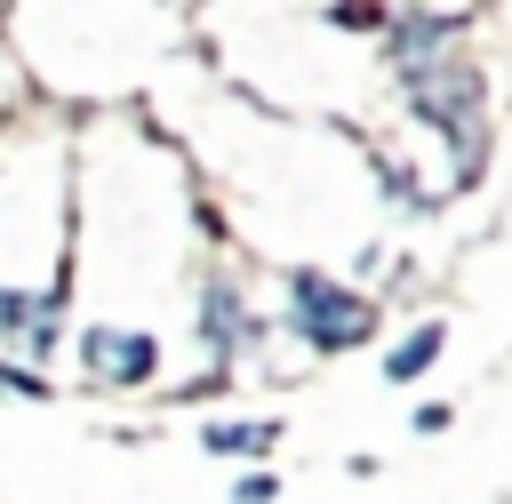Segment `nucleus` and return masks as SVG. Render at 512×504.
Listing matches in <instances>:
<instances>
[{
	"label": "nucleus",
	"instance_id": "1",
	"mask_svg": "<svg viewBox=\"0 0 512 504\" xmlns=\"http://www.w3.org/2000/svg\"><path fill=\"white\" fill-rule=\"evenodd\" d=\"M288 304H296V328H304V344L312 352H352V344H368V304L352 296V288H336L328 272H288Z\"/></svg>",
	"mask_w": 512,
	"mask_h": 504
},
{
	"label": "nucleus",
	"instance_id": "2",
	"mask_svg": "<svg viewBox=\"0 0 512 504\" xmlns=\"http://www.w3.org/2000/svg\"><path fill=\"white\" fill-rule=\"evenodd\" d=\"M80 352H88V368L104 384H152V368H160V344L144 328H88Z\"/></svg>",
	"mask_w": 512,
	"mask_h": 504
},
{
	"label": "nucleus",
	"instance_id": "3",
	"mask_svg": "<svg viewBox=\"0 0 512 504\" xmlns=\"http://www.w3.org/2000/svg\"><path fill=\"white\" fill-rule=\"evenodd\" d=\"M440 344H448V328H440V320H424V328H408V336L392 344V360H384V376H392V384H416V376H424V368L440 360Z\"/></svg>",
	"mask_w": 512,
	"mask_h": 504
},
{
	"label": "nucleus",
	"instance_id": "4",
	"mask_svg": "<svg viewBox=\"0 0 512 504\" xmlns=\"http://www.w3.org/2000/svg\"><path fill=\"white\" fill-rule=\"evenodd\" d=\"M0 328H8V336H24L32 352H48V344H56L48 304H40V296H16V288H0Z\"/></svg>",
	"mask_w": 512,
	"mask_h": 504
},
{
	"label": "nucleus",
	"instance_id": "5",
	"mask_svg": "<svg viewBox=\"0 0 512 504\" xmlns=\"http://www.w3.org/2000/svg\"><path fill=\"white\" fill-rule=\"evenodd\" d=\"M272 440H280V424H208V432H200L208 456H256V448H272Z\"/></svg>",
	"mask_w": 512,
	"mask_h": 504
},
{
	"label": "nucleus",
	"instance_id": "6",
	"mask_svg": "<svg viewBox=\"0 0 512 504\" xmlns=\"http://www.w3.org/2000/svg\"><path fill=\"white\" fill-rule=\"evenodd\" d=\"M240 336H248V328H240V304L216 288V296H208V344H240Z\"/></svg>",
	"mask_w": 512,
	"mask_h": 504
},
{
	"label": "nucleus",
	"instance_id": "7",
	"mask_svg": "<svg viewBox=\"0 0 512 504\" xmlns=\"http://www.w3.org/2000/svg\"><path fill=\"white\" fill-rule=\"evenodd\" d=\"M0 392H16V400H48L40 368H8V360H0Z\"/></svg>",
	"mask_w": 512,
	"mask_h": 504
},
{
	"label": "nucleus",
	"instance_id": "8",
	"mask_svg": "<svg viewBox=\"0 0 512 504\" xmlns=\"http://www.w3.org/2000/svg\"><path fill=\"white\" fill-rule=\"evenodd\" d=\"M336 24H344V32H376V24H384V8H336Z\"/></svg>",
	"mask_w": 512,
	"mask_h": 504
},
{
	"label": "nucleus",
	"instance_id": "9",
	"mask_svg": "<svg viewBox=\"0 0 512 504\" xmlns=\"http://www.w3.org/2000/svg\"><path fill=\"white\" fill-rule=\"evenodd\" d=\"M240 504H272V472H248L240 480Z\"/></svg>",
	"mask_w": 512,
	"mask_h": 504
}]
</instances>
